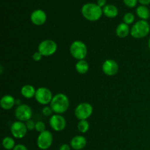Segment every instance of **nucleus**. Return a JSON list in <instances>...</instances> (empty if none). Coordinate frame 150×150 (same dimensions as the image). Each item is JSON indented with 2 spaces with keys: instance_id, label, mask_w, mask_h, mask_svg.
I'll list each match as a JSON object with an SVG mask.
<instances>
[{
  "instance_id": "nucleus-1",
  "label": "nucleus",
  "mask_w": 150,
  "mask_h": 150,
  "mask_svg": "<svg viewBox=\"0 0 150 150\" xmlns=\"http://www.w3.org/2000/svg\"><path fill=\"white\" fill-rule=\"evenodd\" d=\"M81 14L89 21H97L103 16V8L95 3L89 2L83 4L81 7Z\"/></svg>"
},
{
  "instance_id": "nucleus-2",
  "label": "nucleus",
  "mask_w": 150,
  "mask_h": 150,
  "mask_svg": "<svg viewBox=\"0 0 150 150\" xmlns=\"http://www.w3.org/2000/svg\"><path fill=\"white\" fill-rule=\"evenodd\" d=\"M50 106L57 114H62L68 110L70 106V100L66 95L63 93H58L53 97L50 103Z\"/></svg>"
},
{
  "instance_id": "nucleus-3",
  "label": "nucleus",
  "mask_w": 150,
  "mask_h": 150,
  "mask_svg": "<svg viewBox=\"0 0 150 150\" xmlns=\"http://www.w3.org/2000/svg\"><path fill=\"white\" fill-rule=\"evenodd\" d=\"M149 23L146 21L140 20L135 23L130 29V35L136 39H142L149 35Z\"/></svg>"
},
{
  "instance_id": "nucleus-4",
  "label": "nucleus",
  "mask_w": 150,
  "mask_h": 150,
  "mask_svg": "<svg viewBox=\"0 0 150 150\" xmlns=\"http://www.w3.org/2000/svg\"><path fill=\"white\" fill-rule=\"evenodd\" d=\"M70 53L75 59H85L87 56L88 50L86 44L81 40H75L70 46Z\"/></svg>"
},
{
  "instance_id": "nucleus-5",
  "label": "nucleus",
  "mask_w": 150,
  "mask_h": 150,
  "mask_svg": "<svg viewBox=\"0 0 150 150\" xmlns=\"http://www.w3.org/2000/svg\"><path fill=\"white\" fill-rule=\"evenodd\" d=\"M57 44L53 40H44L40 42L38 45V51L42 57H50L57 52Z\"/></svg>"
},
{
  "instance_id": "nucleus-6",
  "label": "nucleus",
  "mask_w": 150,
  "mask_h": 150,
  "mask_svg": "<svg viewBox=\"0 0 150 150\" xmlns=\"http://www.w3.org/2000/svg\"><path fill=\"white\" fill-rule=\"evenodd\" d=\"M93 107L89 103H81L79 104L74 111L76 118L80 120H86L92 116Z\"/></svg>"
},
{
  "instance_id": "nucleus-7",
  "label": "nucleus",
  "mask_w": 150,
  "mask_h": 150,
  "mask_svg": "<svg viewBox=\"0 0 150 150\" xmlns=\"http://www.w3.org/2000/svg\"><path fill=\"white\" fill-rule=\"evenodd\" d=\"M15 117L18 121L26 122L28 120H31L32 117V108L27 104H23L18 105L15 110Z\"/></svg>"
},
{
  "instance_id": "nucleus-8",
  "label": "nucleus",
  "mask_w": 150,
  "mask_h": 150,
  "mask_svg": "<svg viewBox=\"0 0 150 150\" xmlns=\"http://www.w3.org/2000/svg\"><path fill=\"white\" fill-rule=\"evenodd\" d=\"M53 97L52 92L49 89L46 87H39L37 89L35 98L38 103L46 105L51 103Z\"/></svg>"
},
{
  "instance_id": "nucleus-9",
  "label": "nucleus",
  "mask_w": 150,
  "mask_h": 150,
  "mask_svg": "<svg viewBox=\"0 0 150 150\" xmlns=\"http://www.w3.org/2000/svg\"><path fill=\"white\" fill-rule=\"evenodd\" d=\"M53 134L48 130L40 133L37 139V146L41 150H46L49 149L53 144Z\"/></svg>"
},
{
  "instance_id": "nucleus-10",
  "label": "nucleus",
  "mask_w": 150,
  "mask_h": 150,
  "mask_svg": "<svg viewBox=\"0 0 150 150\" xmlns=\"http://www.w3.org/2000/svg\"><path fill=\"white\" fill-rule=\"evenodd\" d=\"M28 129L26 127V124L23 122L16 121L12 124L10 127V132L11 134L15 139H21L26 136L27 133Z\"/></svg>"
},
{
  "instance_id": "nucleus-11",
  "label": "nucleus",
  "mask_w": 150,
  "mask_h": 150,
  "mask_svg": "<svg viewBox=\"0 0 150 150\" xmlns=\"http://www.w3.org/2000/svg\"><path fill=\"white\" fill-rule=\"evenodd\" d=\"M49 125L54 131L60 132L65 129L67 122L64 117L61 114H55L50 117Z\"/></svg>"
},
{
  "instance_id": "nucleus-12",
  "label": "nucleus",
  "mask_w": 150,
  "mask_h": 150,
  "mask_svg": "<svg viewBox=\"0 0 150 150\" xmlns=\"http://www.w3.org/2000/svg\"><path fill=\"white\" fill-rule=\"evenodd\" d=\"M102 70L104 74L108 76H115L119 71V64L115 60L107 59L102 65Z\"/></svg>"
},
{
  "instance_id": "nucleus-13",
  "label": "nucleus",
  "mask_w": 150,
  "mask_h": 150,
  "mask_svg": "<svg viewBox=\"0 0 150 150\" xmlns=\"http://www.w3.org/2000/svg\"><path fill=\"white\" fill-rule=\"evenodd\" d=\"M30 20L35 26H42L46 22L47 14L44 10L38 9L31 13Z\"/></svg>"
},
{
  "instance_id": "nucleus-14",
  "label": "nucleus",
  "mask_w": 150,
  "mask_h": 150,
  "mask_svg": "<svg viewBox=\"0 0 150 150\" xmlns=\"http://www.w3.org/2000/svg\"><path fill=\"white\" fill-rule=\"evenodd\" d=\"M87 141L83 136H74L70 141V146L75 150H81L86 146Z\"/></svg>"
},
{
  "instance_id": "nucleus-15",
  "label": "nucleus",
  "mask_w": 150,
  "mask_h": 150,
  "mask_svg": "<svg viewBox=\"0 0 150 150\" xmlns=\"http://www.w3.org/2000/svg\"><path fill=\"white\" fill-rule=\"evenodd\" d=\"M15 105H16V99L12 95H4L0 100V105H1V108L6 110V111L12 109Z\"/></svg>"
},
{
  "instance_id": "nucleus-16",
  "label": "nucleus",
  "mask_w": 150,
  "mask_h": 150,
  "mask_svg": "<svg viewBox=\"0 0 150 150\" xmlns=\"http://www.w3.org/2000/svg\"><path fill=\"white\" fill-rule=\"evenodd\" d=\"M103 13L108 18H114L118 16L119 10L114 4H108L103 8Z\"/></svg>"
},
{
  "instance_id": "nucleus-17",
  "label": "nucleus",
  "mask_w": 150,
  "mask_h": 150,
  "mask_svg": "<svg viewBox=\"0 0 150 150\" xmlns=\"http://www.w3.org/2000/svg\"><path fill=\"white\" fill-rule=\"evenodd\" d=\"M35 88L32 85L26 84L23 86L21 89V94L23 98L26 99H31V98H35V93H36Z\"/></svg>"
},
{
  "instance_id": "nucleus-18",
  "label": "nucleus",
  "mask_w": 150,
  "mask_h": 150,
  "mask_svg": "<svg viewBox=\"0 0 150 150\" xmlns=\"http://www.w3.org/2000/svg\"><path fill=\"white\" fill-rule=\"evenodd\" d=\"M130 34V28L129 25L126 24L124 22L120 23L116 29V35L120 38H125Z\"/></svg>"
},
{
  "instance_id": "nucleus-19",
  "label": "nucleus",
  "mask_w": 150,
  "mask_h": 150,
  "mask_svg": "<svg viewBox=\"0 0 150 150\" xmlns=\"http://www.w3.org/2000/svg\"><path fill=\"white\" fill-rule=\"evenodd\" d=\"M136 15L141 20L146 21L150 17V11L146 6L145 5H139L136 8Z\"/></svg>"
},
{
  "instance_id": "nucleus-20",
  "label": "nucleus",
  "mask_w": 150,
  "mask_h": 150,
  "mask_svg": "<svg viewBox=\"0 0 150 150\" xmlns=\"http://www.w3.org/2000/svg\"><path fill=\"white\" fill-rule=\"evenodd\" d=\"M76 70L79 74H86L89 69V65L85 59L79 60L75 66Z\"/></svg>"
},
{
  "instance_id": "nucleus-21",
  "label": "nucleus",
  "mask_w": 150,
  "mask_h": 150,
  "mask_svg": "<svg viewBox=\"0 0 150 150\" xmlns=\"http://www.w3.org/2000/svg\"><path fill=\"white\" fill-rule=\"evenodd\" d=\"M2 146L6 150H13L16 146V142L13 138L6 136L2 140Z\"/></svg>"
},
{
  "instance_id": "nucleus-22",
  "label": "nucleus",
  "mask_w": 150,
  "mask_h": 150,
  "mask_svg": "<svg viewBox=\"0 0 150 150\" xmlns=\"http://www.w3.org/2000/svg\"><path fill=\"white\" fill-rule=\"evenodd\" d=\"M77 127L80 133H86L89 130V123L86 120H80L78 122Z\"/></svg>"
},
{
  "instance_id": "nucleus-23",
  "label": "nucleus",
  "mask_w": 150,
  "mask_h": 150,
  "mask_svg": "<svg viewBox=\"0 0 150 150\" xmlns=\"http://www.w3.org/2000/svg\"><path fill=\"white\" fill-rule=\"evenodd\" d=\"M123 21L127 25L132 24L134 23L135 21V16L133 13H126L125 16H123Z\"/></svg>"
},
{
  "instance_id": "nucleus-24",
  "label": "nucleus",
  "mask_w": 150,
  "mask_h": 150,
  "mask_svg": "<svg viewBox=\"0 0 150 150\" xmlns=\"http://www.w3.org/2000/svg\"><path fill=\"white\" fill-rule=\"evenodd\" d=\"M35 130L39 133L45 131V124L42 121H38L36 122L35 125Z\"/></svg>"
},
{
  "instance_id": "nucleus-25",
  "label": "nucleus",
  "mask_w": 150,
  "mask_h": 150,
  "mask_svg": "<svg viewBox=\"0 0 150 150\" xmlns=\"http://www.w3.org/2000/svg\"><path fill=\"white\" fill-rule=\"evenodd\" d=\"M42 113L45 117H51V116H53V113H54V111L51 108V107L48 106V105H45L42 110Z\"/></svg>"
},
{
  "instance_id": "nucleus-26",
  "label": "nucleus",
  "mask_w": 150,
  "mask_h": 150,
  "mask_svg": "<svg viewBox=\"0 0 150 150\" xmlns=\"http://www.w3.org/2000/svg\"><path fill=\"white\" fill-rule=\"evenodd\" d=\"M123 2L129 8H133L137 5L139 0H123Z\"/></svg>"
},
{
  "instance_id": "nucleus-27",
  "label": "nucleus",
  "mask_w": 150,
  "mask_h": 150,
  "mask_svg": "<svg viewBox=\"0 0 150 150\" xmlns=\"http://www.w3.org/2000/svg\"><path fill=\"white\" fill-rule=\"evenodd\" d=\"M26 126L27 127L28 130H35V125H36V122H35L34 120H32V119L29 120H28L27 122H26Z\"/></svg>"
},
{
  "instance_id": "nucleus-28",
  "label": "nucleus",
  "mask_w": 150,
  "mask_h": 150,
  "mask_svg": "<svg viewBox=\"0 0 150 150\" xmlns=\"http://www.w3.org/2000/svg\"><path fill=\"white\" fill-rule=\"evenodd\" d=\"M42 54H41L39 51H36V52L34 53L33 55H32V59L35 62L40 61V60L42 59Z\"/></svg>"
},
{
  "instance_id": "nucleus-29",
  "label": "nucleus",
  "mask_w": 150,
  "mask_h": 150,
  "mask_svg": "<svg viewBox=\"0 0 150 150\" xmlns=\"http://www.w3.org/2000/svg\"><path fill=\"white\" fill-rule=\"evenodd\" d=\"M13 150H29L28 148L26 147L25 145L21 144H16V146L14 147V149Z\"/></svg>"
},
{
  "instance_id": "nucleus-30",
  "label": "nucleus",
  "mask_w": 150,
  "mask_h": 150,
  "mask_svg": "<svg viewBox=\"0 0 150 150\" xmlns=\"http://www.w3.org/2000/svg\"><path fill=\"white\" fill-rule=\"evenodd\" d=\"M71 146L70 144H63L60 146L59 149V150H71Z\"/></svg>"
},
{
  "instance_id": "nucleus-31",
  "label": "nucleus",
  "mask_w": 150,
  "mask_h": 150,
  "mask_svg": "<svg viewBox=\"0 0 150 150\" xmlns=\"http://www.w3.org/2000/svg\"><path fill=\"white\" fill-rule=\"evenodd\" d=\"M106 3H107L106 0H98L96 4H98L99 7H100L101 8H103V7L107 4Z\"/></svg>"
},
{
  "instance_id": "nucleus-32",
  "label": "nucleus",
  "mask_w": 150,
  "mask_h": 150,
  "mask_svg": "<svg viewBox=\"0 0 150 150\" xmlns=\"http://www.w3.org/2000/svg\"><path fill=\"white\" fill-rule=\"evenodd\" d=\"M139 2L142 5H148L150 4V0H139Z\"/></svg>"
},
{
  "instance_id": "nucleus-33",
  "label": "nucleus",
  "mask_w": 150,
  "mask_h": 150,
  "mask_svg": "<svg viewBox=\"0 0 150 150\" xmlns=\"http://www.w3.org/2000/svg\"><path fill=\"white\" fill-rule=\"evenodd\" d=\"M21 100H19V99H16V105H21Z\"/></svg>"
},
{
  "instance_id": "nucleus-34",
  "label": "nucleus",
  "mask_w": 150,
  "mask_h": 150,
  "mask_svg": "<svg viewBox=\"0 0 150 150\" xmlns=\"http://www.w3.org/2000/svg\"><path fill=\"white\" fill-rule=\"evenodd\" d=\"M3 73V67L2 65L0 66V74H2Z\"/></svg>"
},
{
  "instance_id": "nucleus-35",
  "label": "nucleus",
  "mask_w": 150,
  "mask_h": 150,
  "mask_svg": "<svg viewBox=\"0 0 150 150\" xmlns=\"http://www.w3.org/2000/svg\"><path fill=\"white\" fill-rule=\"evenodd\" d=\"M148 47H149V48L150 50V38L149 39V40H148Z\"/></svg>"
}]
</instances>
